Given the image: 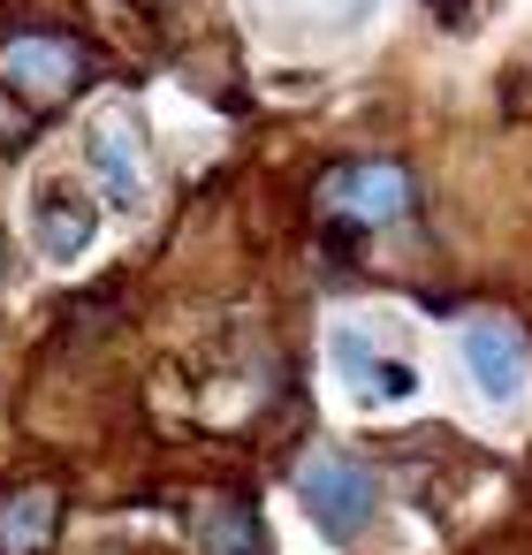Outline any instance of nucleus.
I'll return each mask as SVG.
<instances>
[{
    "mask_svg": "<svg viewBox=\"0 0 532 555\" xmlns=\"http://www.w3.org/2000/svg\"><path fill=\"white\" fill-rule=\"evenodd\" d=\"M85 77H92V54L69 31H16V39H0V92H16L24 115L69 107Z\"/></svg>",
    "mask_w": 532,
    "mask_h": 555,
    "instance_id": "nucleus-1",
    "label": "nucleus"
},
{
    "mask_svg": "<svg viewBox=\"0 0 532 555\" xmlns=\"http://www.w3.org/2000/svg\"><path fill=\"white\" fill-rule=\"evenodd\" d=\"M297 494H304L312 525H320L335 547L365 540V525H373V509H380V487H373V472H365L358 456H335V449H320V456L297 472Z\"/></svg>",
    "mask_w": 532,
    "mask_h": 555,
    "instance_id": "nucleus-2",
    "label": "nucleus"
},
{
    "mask_svg": "<svg viewBox=\"0 0 532 555\" xmlns=\"http://www.w3.org/2000/svg\"><path fill=\"white\" fill-rule=\"evenodd\" d=\"M327 214L335 221H358V229H388V221H403L411 214V176L395 168V160H350V168H335L327 176Z\"/></svg>",
    "mask_w": 532,
    "mask_h": 555,
    "instance_id": "nucleus-3",
    "label": "nucleus"
},
{
    "mask_svg": "<svg viewBox=\"0 0 532 555\" xmlns=\"http://www.w3.org/2000/svg\"><path fill=\"white\" fill-rule=\"evenodd\" d=\"M464 365H471V380H479L486 403H524V388H532V350L494 312L486 320H464Z\"/></svg>",
    "mask_w": 532,
    "mask_h": 555,
    "instance_id": "nucleus-4",
    "label": "nucleus"
},
{
    "mask_svg": "<svg viewBox=\"0 0 532 555\" xmlns=\"http://www.w3.org/2000/svg\"><path fill=\"white\" fill-rule=\"evenodd\" d=\"M54 517H62V494L54 487H9L0 494V555H39L54 540Z\"/></svg>",
    "mask_w": 532,
    "mask_h": 555,
    "instance_id": "nucleus-5",
    "label": "nucleus"
},
{
    "mask_svg": "<svg viewBox=\"0 0 532 555\" xmlns=\"http://www.w3.org/2000/svg\"><path fill=\"white\" fill-rule=\"evenodd\" d=\"M31 229H39V244H47L54 259H77V251L92 244V198H77L69 183H47L39 206H31Z\"/></svg>",
    "mask_w": 532,
    "mask_h": 555,
    "instance_id": "nucleus-6",
    "label": "nucleus"
},
{
    "mask_svg": "<svg viewBox=\"0 0 532 555\" xmlns=\"http://www.w3.org/2000/svg\"><path fill=\"white\" fill-rule=\"evenodd\" d=\"M335 365H342V380H350L358 396H411V388H418V373L395 365V358H380L358 327H335Z\"/></svg>",
    "mask_w": 532,
    "mask_h": 555,
    "instance_id": "nucleus-7",
    "label": "nucleus"
},
{
    "mask_svg": "<svg viewBox=\"0 0 532 555\" xmlns=\"http://www.w3.org/2000/svg\"><path fill=\"white\" fill-rule=\"evenodd\" d=\"M92 168H100V183H107L115 206H138V198H145V160H138V145H130L122 122H107V130L92 138Z\"/></svg>",
    "mask_w": 532,
    "mask_h": 555,
    "instance_id": "nucleus-8",
    "label": "nucleus"
},
{
    "mask_svg": "<svg viewBox=\"0 0 532 555\" xmlns=\"http://www.w3.org/2000/svg\"><path fill=\"white\" fill-rule=\"evenodd\" d=\"M198 540H206V555H267V532H259L251 502H206L198 509Z\"/></svg>",
    "mask_w": 532,
    "mask_h": 555,
    "instance_id": "nucleus-9",
    "label": "nucleus"
}]
</instances>
